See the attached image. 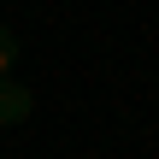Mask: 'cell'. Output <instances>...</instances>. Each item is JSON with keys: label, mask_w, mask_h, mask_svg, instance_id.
<instances>
[{"label": "cell", "mask_w": 159, "mask_h": 159, "mask_svg": "<svg viewBox=\"0 0 159 159\" xmlns=\"http://www.w3.org/2000/svg\"><path fill=\"white\" fill-rule=\"evenodd\" d=\"M30 112H35V94H30L24 83L6 77V83H0V124H24Z\"/></svg>", "instance_id": "1"}, {"label": "cell", "mask_w": 159, "mask_h": 159, "mask_svg": "<svg viewBox=\"0 0 159 159\" xmlns=\"http://www.w3.org/2000/svg\"><path fill=\"white\" fill-rule=\"evenodd\" d=\"M6 71H12V30L0 24V83H6Z\"/></svg>", "instance_id": "2"}]
</instances>
